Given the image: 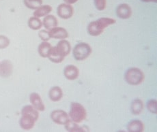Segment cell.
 I'll return each mask as SVG.
<instances>
[{
    "label": "cell",
    "mask_w": 157,
    "mask_h": 132,
    "mask_svg": "<svg viewBox=\"0 0 157 132\" xmlns=\"http://www.w3.org/2000/svg\"><path fill=\"white\" fill-rule=\"evenodd\" d=\"M22 116L20 119L19 124L24 130H29L34 127L35 123L39 117L38 110L32 106H25L21 110Z\"/></svg>",
    "instance_id": "cell-1"
},
{
    "label": "cell",
    "mask_w": 157,
    "mask_h": 132,
    "mask_svg": "<svg viewBox=\"0 0 157 132\" xmlns=\"http://www.w3.org/2000/svg\"><path fill=\"white\" fill-rule=\"evenodd\" d=\"M116 22V20L111 18H101L98 20H94L89 24L87 27V31L92 36H98L103 33L105 29L115 24Z\"/></svg>",
    "instance_id": "cell-2"
},
{
    "label": "cell",
    "mask_w": 157,
    "mask_h": 132,
    "mask_svg": "<svg viewBox=\"0 0 157 132\" xmlns=\"http://www.w3.org/2000/svg\"><path fill=\"white\" fill-rule=\"evenodd\" d=\"M69 116L71 117V121L79 123L86 119V110L81 104L73 102L71 104Z\"/></svg>",
    "instance_id": "cell-3"
},
{
    "label": "cell",
    "mask_w": 157,
    "mask_h": 132,
    "mask_svg": "<svg viewBox=\"0 0 157 132\" xmlns=\"http://www.w3.org/2000/svg\"><path fill=\"white\" fill-rule=\"evenodd\" d=\"M144 74L140 69L132 68L126 71L125 74V80L131 85H139L144 80Z\"/></svg>",
    "instance_id": "cell-4"
},
{
    "label": "cell",
    "mask_w": 157,
    "mask_h": 132,
    "mask_svg": "<svg viewBox=\"0 0 157 132\" xmlns=\"http://www.w3.org/2000/svg\"><path fill=\"white\" fill-rule=\"evenodd\" d=\"M92 53V48L88 44L81 42L77 44L73 49V56L77 61H83Z\"/></svg>",
    "instance_id": "cell-5"
},
{
    "label": "cell",
    "mask_w": 157,
    "mask_h": 132,
    "mask_svg": "<svg viewBox=\"0 0 157 132\" xmlns=\"http://www.w3.org/2000/svg\"><path fill=\"white\" fill-rule=\"evenodd\" d=\"M51 119L58 125H66L69 121V116L65 111L62 110H56L51 114Z\"/></svg>",
    "instance_id": "cell-6"
},
{
    "label": "cell",
    "mask_w": 157,
    "mask_h": 132,
    "mask_svg": "<svg viewBox=\"0 0 157 132\" xmlns=\"http://www.w3.org/2000/svg\"><path fill=\"white\" fill-rule=\"evenodd\" d=\"M57 14L58 16L63 19H68L73 16L74 9L71 4H61L57 9Z\"/></svg>",
    "instance_id": "cell-7"
},
{
    "label": "cell",
    "mask_w": 157,
    "mask_h": 132,
    "mask_svg": "<svg viewBox=\"0 0 157 132\" xmlns=\"http://www.w3.org/2000/svg\"><path fill=\"white\" fill-rule=\"evenodd\" d=\"M13 72V65L9 60H4L0 63V76L8 78Z\"/></svg>",
    "instance_id": "cell-8"
},
{
    "label": "cell",
    "mask_w": 157,
    "mask_h": 132,
    "mask_svg": "<svg viewBox=\"0 0 157 132\" xmlns=\"http://www.w3.org/2000/svg\"><path fill=\"white\" fill-rule=\"evenodd\" d=\"M117 16L122 19H129L132 15V9L127 4H120L116 9Z\"/></svg>",
    "instance_id": "cell-9"
},
{
    "label": "cell",
    "mask_w": 157,
    "mask_h": 132,
    "mask_svg": "<svg viewBox=\"0 0 157 132\" xmlns=\"http://www.w3.org/2000/svg\"><path fill=\"white\" fill-rule=\"evenodd\" d=\"M64 76L69 80H74L79 76V70L73 65H67L64 70Z\"/></svg>",
    "instance_id": "cell-10"
},
{
    "label": "cell",
    "mask_w": 157,
    "mask_h": 132,
    "mask_svg": "<svg viewBox=\"0 0 157 132\" xmlns=\"http://www.w3.org/2000/svg\"><path fill=\"white\" fill-rule=\"evenodd\" d=\"M29 100L32 106L39 111H44L45 110L44 104L40 96L36 93H32L29 96Z\"/></svg>",
    "instance_id": "cell-11"
},
{
    "label": "cell",
    "mask_w": 157,
    "mask_h": 132,
    "mask_svg": "<svg viewBox=\"0 0 157 132\" xmlns=\"http://www.w3.org/2000/svg\"><path fill=\"white\" fill-rule=\"evenodd\" d=\"M50 37L54 39H60V40H65L68 37V33L66 29L63 28H54L49 30Z\"/></svg>",
    "instance_id": "cell-12"
},
{
    "label": "cell",
    "mask_w": 157,
    "mask_h": 132,
    "mask_svg": "<svg viewBox=\"0 0 157 132\" xmlns=\"http://www.w3.org/2000/svg\"><path fill=\"white\" fill-rule=\"evenodd\" d=\"M56 47L60 55H62L64 57L68 55L69 53H71V46L70 42L67 40H63L59 41Z\"/></svg>",
    "instance_id": "cell-13"
},
{
    "label": "cell",
    "mask_w": 157,
    "mask_h": 132,
    "mask_svg": "<svg viewBox=\"0 0 157 132\" xmlns=\"http://www.w3.org/2000/svg\"><path fill=\"white\" fill-rule=\"evenodd\" d=\"M43 25L47 30H51L58 25V20L53 15H47L44 18Z\"/></svg>",
    "instance_id": "cell-14"
},
{
    "label": "cell",
    "mask_w": 157,
    "mask_h": 132,
    "mask_svg": "<svg viewBox=\"0 0 157 132\" xmlns=\"http://www.w3.org/2000/svg\"><path fill=\"white\" fill-rule=\"evenodd\" d=\"M47 57L51 61L56 63V64H59V63H62L63 61H64L65 58L64 57H63L62 55H60L59 53L57 51L56 46L51 48Z\"/></svg>",
    "instance_id": "cell-15"
},
{
    "label": "cell",
    "mask_w": 157,
    "mask_h": 132,
    "mask_svg": "<svg viewBox=\"0 0 157 132\" xmlns=\"http://www.w3.org/2000/svg\"><path fill=\"white\" fill-rule=\"evenodd\" d=\"M129 132H142L144 130V125L140 120H132L128 125Z\"/></svg>",
    "instance_id": "cell-16"
},
{
    "label": "cell",
    "mask_w": 157,
    "mask_h": 132,
    "mask_svg": "<svg viewBox=\"0 0 157 132\" xmlns=\"http://www.w3.org/2000/svg\"><path fill=\"white\" fill-rule=\"evenodd\" d=\"M49 98L53 101H58L63 97V91L59 86H53L49 93Z\"/></svg>",
    "instance_id": "cell-17"
},
{
    "label": "cell",
    "mask_w": 157,
    "mask_h": 132,
    "mask_svg": "<svg viewBox=\"0 0 157 132\" xmlns=\"http://www.w3.org/2000/svg\"><path fill=\"white\" fill-rule=\"evenodd\" d=\"M52 11V7L49 5L40 6L34 12V16L37 18L45 16L49 14Z\"/></svg>",
    "instance_id": "cell-18"
},
{
    "label": "cell",
    "mask_w": 157,
    "mask_h": 132,
    "mask_svg": "<svg viewBox=\"0 0 157 132\" xmlns=\"http://www.w3.org/2000/svg\"><path fill=\"white\" fill-rule=\"evenodd\" d=\"M51 48H52V46H51L50 43L47 42H43L38 46V50L39 55L43 58L47 57Z\"/></svg>",
    "instance_id": "cell-19"
},
{
    "label": "cell",
    "mask_w": 157,
    "mask_h": 132,
    "mask_svg": "<svg viewBox=\"0 0 157 132\" xmlns=\"http://www.w3.org/2000/svg\"><path fill=\"white\" fill-rule=\"evenodd\" d=\"M144 103L140 99H136L132 102L131 111L135 115H140L144 110Z\"/></svg>",
    "instance_id": "cell-20"
},
{
    "label": "cell",
    "mask_w": 157,
    "mask_h": 132,
    "mask_svg": "<svg viewBox=\"0 0 157 132\" xmlns=\"http://www.w3.org/2000/svg\"><path fill=\"white\" fill-rule=\"evenodd\" d=\"M28 26L30 29L33 30H38L43 26V22L39 18L32 16L29 18L28 20Z\"/></svg>",
    "instance_id": "cell-21"
},
{
    "label": "cell",
    "mask_w": 157,
    "mask_h": 132,
    "mask_svg": "<svg viewBox=\"0 0 157 132\" xmlns=\"http://www.w3.org/2000/svg\"><path fill=\"white\" fill-rule=\"evenodd\" d=\"M24 4L31 10H36L43 4V0H23Z\"/></svg>",
    "instance_id": "cell-22"
},
{
    "label": "cell",
    "mask_w": 157,
    "mask_h": 132,
    "mask_svg": "<svg viewBox=\"0 0 157 132\" xmlns=\"http://www.w3.org/2000/svg\"><path fill=\"white\" fill-rule=\"evenodd\" d=\"M65 125L66 130L68 131H85L82 127L77 125V123L69 120Z\"/></svg>",
    "instance_id": "cell-23"
},
{
    "label": "cell",
    "mask_w": 157,
    "mask_h": 132,
    "mask_svg": "<svg viewBox=\"0 0 157 132\" xmlns=\"http://www.w3.org/2000/svg\"><path fill=\"white\" fill-rule=\"evenodd\" d=\"M156 100H151L147 101V108L150 112L153 114H156L157 112V106L156 104Z\"/></svg>",
    "instance_id": "cell-24"
},
{
    "label": "cell",
    "mask_w": 157,
    "mask_h": 132,
    "mask_svg": "<svg viewBox=\"0 0 157 132\" xmlns=\"http://www.w3.org/2000/svg\"><path fill=\"white\" fill-rule=\"evenodd\" d=\"M10 44V40L5 35H0V49H4Z\"/></svg>",
    "instance_id": "cell-25"
},
{
    "label": "cell",
    "mask_w": 157,
    "mask_h": 132,
    "mask_svg": "<svg viewBox=\"0 0 157 132\" xmlns=\"http://www.w3.org/2000/svg\"><path fill=\"white\" fill-rule=\"evenodd\" d=\"M95 6L98 10H104L107 6V0H94Z\"/></svg>",
    "instance_id": "cell-26"
},
{
    "label": "cell",
    "mask_w": 157,
    "mask_h": 132,
    "mask_svg": "<svg viewBox=\"0 0 157 132\" xmlns=\"http://www.w3.org/2000/svg\"><path fill=\"white\" fill-rule=\"evenodd\" d=\"M38 35L43 42H47L51 38L49 32L46 31V30H41V31H39Z\"/></svg>",
    "instance_id": "cell-27"
},
{
    "label": "cell",
    "mask_w": 157,
    "mask_h": 132,
    "mask_svg": "<svg viewBox=\"0 0 157 132\" xmlns=\"http://www.w3.org/2000/svg\"><path fill=\"white\" fill-rule=\"evenodd\" d=\"M64 1L68 4H74L78 2V0H64Z\"/></svg>",
    "instance_id": "cell-28"
},
{
    "label": "cell",
    "mask_w": 157,
    "mask_h": 132,
    "mask_svg": "<svg viewBox=\"0 0 157 132\" xmlns=\"http://www.w3.org/2000/svg\"><path fill=\"white\" fill-rule=\"evenodd\" d=\"M144 2H156L157 0H141Z\"/></svg>",
    "instance_id": "cell-29"
}]
</instances>
